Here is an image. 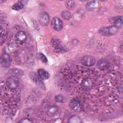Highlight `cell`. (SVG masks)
<instances>
[{"instance_id":"cell-6","label":"cell","mask_w":123,"mask_h":123,"mask_svg":"<svg viewBox=\"0 0 123 123\" xmlns=\"http://www.w3.org/2000/svg\"><path fill=\"white\" fill-rule=\"evenodd\" d=\"M96 66L100 71H105L110 69L111 64L107 59H101L97 62Z\"/></svg>"},{"instance_id":"cell-9","label":"cell","mask_w":123,"mask_h":123,"mask_svg":"<svg viewBox=\"0 0 123 123\" xmlns=\"http://www.w3.org/2000/svg\"><path fill=\"white\" fill-rule=\"evenodd\" d=\"M46 114L50 117H54L58 114V107L52 104H49L46 106Z\"/></svg>"},{"instance_id":"cell-7","label":"cell","mask_w":123,"mask_h":123,"mask_svg":"<svg viewBox=\"0 0 123 123\" xmlns=\"http://www.w3.org/2000/svg\"><path fill=\"white\" fill-rule=\"evenodd\" d=\"M81 62L83 65L86 67L93 66L96 63L95 58L90 55H86L82 57Z\"/></svg>"},{"instance_id":"cell-16","label":"cell","mask_w":123,"mask_h":123,"mask_svg":"<svg viewBox=\"0 0 123 123\" xmlns=\"http://www.w3.org/2000/svg\"><path fill=\"white\" fill-rule=\"evenodd\" d=\"M123 25V20L122 17H117L114 19V26L116 27L118 29L121 28Z\"/></svg>"},{"instance_id":"cell-8","label":"cell","mask_w":123,"mask_h":123,"mask_svg":"<svg viewBox=\"0 0 123 123\" xmlns=\"http://www.w3.org/2000/svg\"><path fill=\"white\" fill-rule=\"evenodd\" d=\"M1 65L4 68H7L10 66L12 59L10 55L7 53H3L1 54L0 59Z\"/></svg>"},{"instance_id":"cell-10","label":"cell","mask_w":123,"mask_h":123,"mask_svg":"<svg viewBox=\"0 0 123 123\" xmlns=\"http://www.w3.org/2000/svg\"><path fill=\"white\" fill-rule=\"evenodd\" d=\"M52 28L56 31H60L63 28V23L61 19L58 17H54L51 21Z\"/></svg>"},{"instance_id":"cell-13","label":"cell","mask_w":123,"mask_h":123,"mask_svg":"<svg viewBox=\"0 0 123 123\" xmlns=\"http://www.w3.org/2000/svg\"><path fill=\"white\" fill-rule=\"evenodd\" d=\"M30 78L36 83L37 84L40 86H42V85H44L43 84H42V80L40 78L39 76L38 75V74L34 72L30 73L29 74Z\"/></svg>"},{"instance_id":"cell-1","label":"cell","mask_w":123,"mask_h":123,"mask_svg":"<svg viewBox=\"0 0 123 123\" xmlns=\"http://www.w3.org/2000/svg\"><path fill=\"white\" fill-rule=\"evenodd\" d=\"M65 74L69 85L73 86L72 88L75 89L79 94L75 98L80 101L86 95L92 96H92H96L97 100L99 97L100 100H104L105 103L108 104V98L115 99V89L123 90V88H115L123 87V86L122 83L115 85V79L112 81L113 79L111 78L113 75L112 73H111L109 76L94 69L79 67L73 70L69 69L68 73H65Z\"/></svg>"},{"instance_id":"cell-20","label":"cell","mask_w":123,"mask_h":123,"mask_svg":"<svg viewBox=\"0 0 123 123\" xmlns=\"http://www.w3.org/2000/svg\"><path fill=\"white\" fill-rule=\"evenodd\" d=\"M62 17L65 20H70L71 18V14L68 11H63L61 13Z\"/></svg>"},{"instance_id":"cell-15","label":"cell","mask_w":123,"mask_h":123,"mask_svg":"<svg viewBox=\"0 0 123 123\" xmlns=\"http://www.w3.org/2000/svg\"><path fill=\"white\" fill-rule=\"evenodd\" d=\"M98 5V1L97 0L90 1L86 5V8L88 11H92L95 9Z\"/></svg>"},{"instance_id":"cell-17","label":"cell","mask_w":123,"mask_h":123,"mask_svg":"<svg viewBox=\"0 0 123 123\" xmlns=\"http://www.w3.org/2000/svg\"><path fill=\"white\" fill-rule=\"evenodd\" d=\"M81 122V121L80 118L76 115H72L69 118L68 120V122L71 123H80Z\"/></svg>"},{"instance_id":"cell-12","label":"cell","mask_w":123,"mask_h":123,"mask_svg":"<svg viewBox=\"0 0 123 123\" xmlns=\"http://www.w3.org/2000/svg\"><path fill=\"white\" fill-rule=\"evenodd\" d=\"M27 37L25 33L22 31L18 32L15 35V40L18 45H23L26 40Z\"/></svg>"},{"instance_id":"cell-19","label":"cell","mask_w":123,"mask_h":123,"mask_svg":"<svg viewBox=\"0 0 123 123\" xmlns=\"http://www.w3.org/2000/svg\"><path fill=\"white\" fill-rule=\"evenodd\" d=\"M11 74H13L14 75H23L24 74V72L21 70V69H19L17 68H14V69H12L10 71Z\"/></svg>"},{"instance_id":"cell-23","label":"cell","mask_w":123,"mask_h":123,"mask_svg":"<svg viewBox=\"0 0 123 123\" xmlns=\"http://www.w3.org/2000/svg\"><path fill=\"white\" fill-rule=\"evenodd\" d=\"M37 57L43 62L47 63L48 62V59L44 54L42 53H39L37 54Z\"/></svg>"},{"instance_id":"cell-22","label":"cell","mask_w":123,"mask_h":123,"mask_svg":"<svg viewBox=\"0 0 123 123\" xmlns=\"http://www.w3.org/2000/svg\"><path fill=\"white\" fill-rule=\"evenodd\" d=\"M55 100L58 102H64L65 100L64 97L62 95H58L55 97Z\"/></svg>"},{"instance_id":"cell-14","label":"cell","mask_w":123,"mask_h":123,"mask_svg":"<svg viewBox=\"0 0 123 123\" xmlns=\"http://www.w3.org/2000/svg\"><path fill=\"white\" fill-rule=\"evenodd\" d=\"M37 74L42 80H47L49 77V73L43 69H39L37 70Z\"/></svg>"},{"instance_id":"cell-11","label":"cell","mask_w":123,"mask_h":123,"mask_svg":"<svg viewBox=\"0 0 123 123\" xmlns=\"http://www.w3.org/2000/svg\"><path fill=\"white\" fill-rule=\"evenodd\" d=\"M38 21L41 25H47L49 22V14L44 12L40 13L38 15Z\"/></svg>"},{"instance_id":"cell-3","label":"cell","mask_w":123,"mask_h":123,"mask_svg":"<svg viewBox=\"0 0 123 123\" xmlns=\"http://www.w3.org/2000/svg\"><path fill=\"white\" fill-rule=\"evenodd\" d=\"M69 106L72 111L75 112H80L84 110L82 103L76 98H74L70 101Z\"/></svg>"},{"instance_id":"cell-21","label":"cell","mask_w":123,"mask_h":123,"mask_svg":"<svg viewBox=\"0 0 123 123\" xmlns=\"http://www.w3.org/2000/svg\"><path fill=\"white\" fill-rule=\"evenodd\" d=\"M65 6L68 9H73L75 7V2L73 0H68L65 3Z\"/></svg>"},{"instance_id":"cell-2","label":"cell","mask_w":123,"mask_h":123,"mask_svg":"<svg viewBox=\"0 0 123 123\" xmlns=\"http://www.w3.org/2000/svg\"><path fill=\"white\" fill-rule=\"evenodd\" d=\"M1 85V105L2 106L1 110L5 108L4 111L6 110L7 111L8 110V112L11 114V112L16 111L15 109L17 108L18 105L19 93L15 92L16 89H11L6 86Z\"/></svg>"},{"instance_id":"cell-25","label":"cell","mask_w":123,"mask_h":123,"mask_svg":"<svg viewBox=\"0 0 123 123\" xmlns=\"http://www.w3.org/2000/svg\"><path fill=\"white\" fill-rule=\"evenodd\" d=\"M19 123H32V121L31 119H28V118H24V119H22L21 121H20L19 122Z\"/></svg>"},{"instance_id":"cell-18","label":"cell","mask_w":123,"mask_h":123,"mask_svg":"<svg viewBox=\"0 0 123 123\" xmlns=\"http://www.w3.org/2000/svg\"><path fill=\"white\" fill-rule=\"evenodd\" d=\"M24 7V4L23 3L20 1H17V2L15 3L12 6V9L14 10L18 11L21 9H22Z\"/></svg>"},{"instance_id":"cell-4","label":"cell","mask_w":123,"mask_h":123,"mask_svg":"<svg viewBox=\"0 0 123 123\" xmlns=\"http://www.w3.org/2000/svg\"><path fill=\"white\" fill-rule=\"evenodd\" d=\"M19 84L20 81L18 77L14 75L8 77L6 80V86L11 89H17L19 86Z\"/></svg>"},{"instance_id":"cell-24","label":"cell","mask_w":123,"mask_h":123,"mask_svg":"<svg viewBox=\"0 0 123 123\" xmlns=\"http://www.w3.org/2000/svg\"><path fill=\"white\" fill-rule=\"evenodd\" d=\"M53 46L54 47L56 48V50L59 51H61L63 50V48L61 46V44L59 42H53Z\"/></svg>"},{"instance_id":"cell-5","label":"cell","mask_w":123,"mask_h":123,"mask_svg":"<svg viewBox=\"0 0 123 123\" xmlns=\"http://www.w3.org/2000/svg\"><path fill=\"white\" fill-rule=\"evenodd\" d=\"M118 30V29L114 25L104 27L99 29V34L103 36H109L116 34Z\"/></svg>"}]
</instances>
